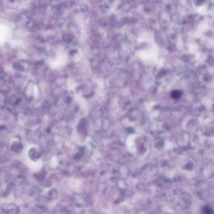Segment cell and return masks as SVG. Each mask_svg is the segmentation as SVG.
<instances>
[{"mask_svg": "<svg viewBox=\"0 0 214 214\" xmlns=\"http://www.w3.org/2000/svg\"><path fill=\"white\" fill-rule=\"evenodd\" d=\"M182 94V92L178 90H175V91H172L171 93V96L172 98L174 99H178L181 97Z\"/></svg>", "mask_w": 214, "mask_h": 214, "instance_id": "6da1fadb", "label": "cell"}, {"mask_svg": "<svg viewBox=\"0 0 214 214\" xmlns=\"http://www.w3.org/2000/svg\"><path fill=\"white\" fill-rule=\"evenodd\" d=\"M203 213H207V214H209V213H214V212L212 211L211 209L209 208V207H206V208H205L204 210H203Z\"/></svg>", "mask_w": 214, "mask_h": 214, "instance_id": "7a4b0ae2", "label": "cell"}]
</instances>
